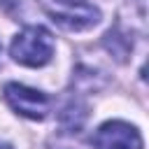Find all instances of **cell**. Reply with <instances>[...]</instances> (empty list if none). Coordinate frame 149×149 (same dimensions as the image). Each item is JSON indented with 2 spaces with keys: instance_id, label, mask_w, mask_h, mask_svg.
<instances>
[{
  "instance_id": "cell-2",
  "label": "cell",
  "mask_w": 149,
  "mask_h": 149,
  "mask_svg": "<svg viewBox=\"0 0 149 149\" xmlns=\"http://www.w3.org/2000/svg\"><path fill=\"white\" fill-rule=\"evenodd\" d=\"M42 7L68 30H86L100 21V9L88 0H42Z\"/></svg>"
},
{
  "instance_id": "cell-3",
  "label": "cell",
  "mask_w": 149,
  "mask_h": 149,
  "mask_svg": "<svg viewBox=\"0 0 149 149\" xmlns=\"http://www.w3.org/2000/svg\"><path fill=\"white\" fill-rule=\"evenodd\" d=\"M5 100L9 102V107L14 112H19L21 116L35 119V121H42L49 112V98L42 91L28 88V86L16 84V81L5 86Z\"/></svg>"
},
{
  "instance_id": "cell-4",
  "label": "cell",
  "mask_w": 149,
  "mask_h": 149,
  "mask_svg": "<svg viewBox=\"0 0 149 149\" xmlns=\"http://www.w3.org/2000/svg\"><path fill=\"white\" fill-rule=\"evenodd\" d=\"M91 144L95 149H142V135L126 121H107L93 133Z\"/></svg>"
},
{
  "instance_id": "cell-5",
  "label": "cell",
  "mask_w": 149,
  "mask_h": 149,
  "mask_svg": "<svg viewBox=\"0 0 149 149\" xmlns=\"http://www.w3.org/2000/svg\"><path fill=\"white\" fill-rule=\"evenodd\" d=\"M0 149H12V147H7V144H0Z\"/></svg>"
},
{
  "instance_id": "cell-1",
  "label": "cell",
  "mask_w": 149,
  "mask_h": 149,
  "mask_svg": "<svg viewBox=\"0 0 149 149\" xmlns=\"http://www.w3.org/2000/svg\"><path fill=\"white\" fill-rule=\"evenodd\" d=\"M12 58L28 68H42L54 56V37L42 26L23 28L12 42Z\"/></svg>"
}]
</instances>
